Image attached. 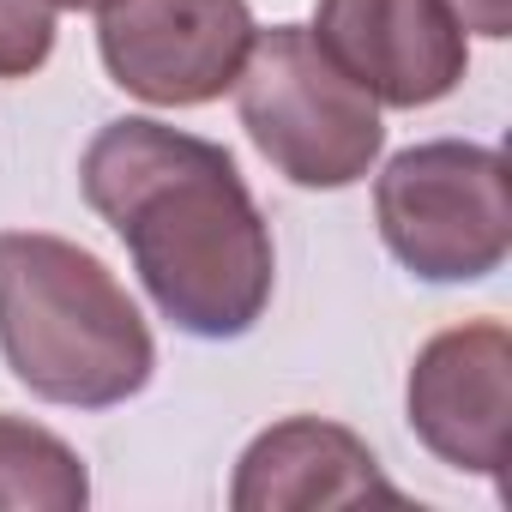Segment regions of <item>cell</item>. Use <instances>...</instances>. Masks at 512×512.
<instances>
[{
    "mask_svg": "<svg viewBox=\"0 0 512 512\" xmlns=\"http://www.w3.org/2000/svg\"><path fill=\"white\" fill-rule=\"evenodd\" d=\"M55 7H67V13H103L109 0H55Z\"/></svg>",
    "mask_w": 512,
    "mask_h": 512,
    "instance_id": "cell-12",
    "label": "cell"
},
{
    "mask_svg": "<svg viewBox=\"0 0 512 512\" xmlns=\"http://www.w3.org/2000/svg\"><path fill=\"white\" fill-rule=\"evenodd\" d=\"M0 356L43 404L109 410L151 386L157 344L127 284L91 247L0 229Z\"/></svg>",
    "mask_w": 512,
    "mask_h": 512,
    "instance_id": "cell-2",
    "label": "cell"
},
{
    "mask_svg": "<svg viewBox=\"0 0 512 512\" xmlns=\"http://www.w3.org/2000/svg\"><path fill=\"white\" fill-rule=\"evenodd\" d=\"M0 506L7 512H85L91 506L85 458L37 422L0 416Z\"/></svg>",
    "mask_w": 512,
    "mask_h": 512,
    "instance_id": "cell-9",
    "label": "cell"
},
{
    "mask_svg": "<svg viewBox=\"0 0 512 512\" xmlns=\"http://www.w3.org/2000/svg\"><path fill=\"white\" fill-rule=\"evenodd\" d=\"M55 0H0V79H31L55 55Z\"/></svg>",
    "mask_w": 512,
    "mask_h": 512,
    "instance_id": "cell-10",
    "label": "cell"
},
{
    "mask_svg": "<svg viewBox=\"0 0 512 512\" xmlns=\"http://www.w3.org/2000/svg\"><path fill=\"white\" fill-rule=\"evenodd\" d=\"M446 7H452V19H458L464 31H476V37H488V43L512 37V0H446Z\"/></svg>",
    "mask_w": 512,
    "mask_h": 512,
    "instance_id": "cell-11",
    "label": "cell"
},
{
    "mask_svg": "<svg viewBox=\"0 0 512 512\" xmlns=\"http://www.w3.org/2000/svg\"><path fill=\"white\" fill-rule=\"evenodd\" d=\"M374 217L392 260L422 284H482L512 253L506 157L476 139L410 145L380 169Z\"/></svg>",
    "mask_w": 512,
    "mask_h": 512,
    "instance_id": "cell-4",
    "label": "cell"
},
{
    "mask_svg": "<svg viewBox=\"0 0 512 512\" xmlns=\"http://www.w3.org/2000/svg\"><path fill=\"white\" fill-rule=\"evenodd\" d=\"M229 91L253 151L308 193L356 187L380 163V103L338 73V61L314 43L308 25L253 31V49Z\"/></svg>",
    "mask_w": 512,
    "mask_h": 512,
    "instance_id": "cell-3",
    "label": "cell"
},
{
    "mask_svg": "<svg viewBox=\"0 0 512 512\" xmlns=\"http://www.w3.org/2000/svg\"><path fill=\"white\" fill-rule=\"evenodd\" d=\"M362 500H404V494L398 482H386L362 434L320 416H290L253 434L229 482L235 512H314V506H362Z\"/></svg>",
    "mask_w": 512,
    "mask_h": 512,
    "instance_id": "cell-8",
    "label": "cell"
},
{
    "mask_svg": "<svg viewBox=\"0 0 512 512\" xmlns=\"http://www.w3.org/2000/svg\"><path fill=\"white\" fill-rule=\"evenodd\" d=\"M247 0H109L97 13V49L109 79L151 109L217 103L247 49H253Z\"/></svg>",
    "mask_w": 512,
    "mask_h": 512,
    "instance_id": "cell-5",
    "label": "cell"
},
{
    "mask_svg": "<svg viewBox=\"0 0 512 512\" xmlns=\"http://www.w3.org/2000/svg\"><path fill=\"white\" fill-rule=\"evenodd\" d=\"M308 31L380 109H428L470 67V31L446 0H320Z\"/></svg>",
    "mask_w": 512,
    "mask_h": 512,
    "instance_id": "cell-6",
    "label": "cell"
},
{
    "mask_svg": "<svg viewBox=\"0 0 512 512\" xmlns=\"http://www.w3.org/2000/svg\"><path fill=\"white\" fill-rule=\"evenodd\" d=\"M79 187L175 332L229 344L260 326L278 284L272 223L223 145L127 115L85 145Z\"/></svg>",
    "mask_w": 512,
    "mask_h": 512,
    "instance_id": "cell-1",
    "label": "cell"
},
{
    "mask_svg": "<svg viewBox=\"0 0 512 512\" xmlns=\"http://www.w3.org/2000/svg\"><path fill=\"white\" fill-rule=\"evenodd\" d=\"M404 410L416 440L470 476L500 482L506 416H512V338L500 320H470L428 338L410 362Z\"/></svg>",
    "mask_w": 512,
    "mask_h": 512,
    "instance_id": "cell-7",
    "label": "cell"
}]
</instances>
